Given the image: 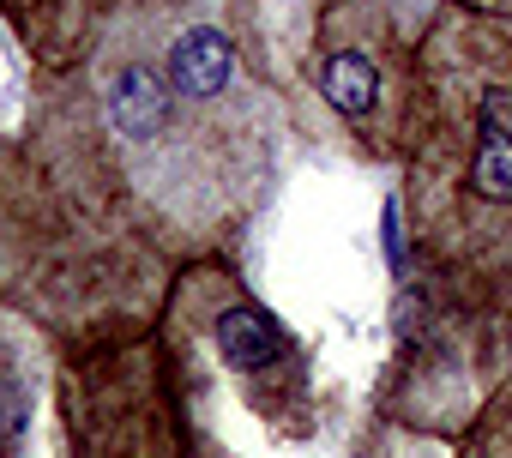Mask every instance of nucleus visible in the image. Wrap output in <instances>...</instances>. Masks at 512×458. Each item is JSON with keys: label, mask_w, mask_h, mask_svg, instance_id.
Wrapping results in <instances>:
<instances>
[{"label": "nucleus", "mask_w": 512, "mask_h": 458, "mask_svg": "<svg viewBox=\"0 0 512 458\" xmlns=\"http://www.w3.org/2000/svg\"><path fill=\"white\" fill-rule=\"evenodd\" d=\"M31 157L169 266L223 254L278 187L284 91L247 0H109L79 67L43 73Z\"/></svg>", "instance_id": "nucleus-1"}, {"label": "nucleus", "mask_w": 512, "mask_h": 458, "mask_svg": "<svg viewBox=\"0 0 512 458\" xmlns=\"http://www.w3.org/2000/svg\"><path fill=\"white\" fill-rule=\"evenodd\" d=\"M398 169L422 290L512 320V19L458 0L434 13Z\"/></svg>", "instance_id": "nucleus-2"}, {"label": "nucleus", "mask_w": 512, "mask_h": 458, "mask_svg": "<svg viewBox=\"0 0 512 458\" xmlns=\"http://www.w3.org/2000/svg\"><path fill=\"white\" fill-rule=\"evenodd\" d=\"M157 332H163L169 362H175L181 410L193 428V458H211L217 404H235L272 440H308L314 434L320 392H314L308 350L223 266V254L187 260L169 278Z\"/></svg>", "instance_id": "nucleus-3"}, {"label": "nucleus", "mask_w": 512, "mask_h": 458, "mask_svg": "<svg viewBox=\"0 0 512 458\" xmlns=\"http://www.w3.org/2000/svg\"><path fill=\"white\" fill-rule=\"evenodd\" d=\"M428 25L392 0H314L308 7L302 91L326 115V127L368 163L404 157L416 43Z\"/></svg>", "instance_id": "nucleus-4"}, {"label": "nucleus", "mask_w": 512, "mask_h": 458, "mask_svg": "<svg viewBox=\"0 0 512 458\" xmlns=\"http://www.w3.org/2000/svg\"><path fill=\"white\" fill-rule=\"evenodd\" d=\"M55 380L73 458H193V428L157 326L67 344Z\"/></svg>", "instance_id": "nucleus-5"}, {"label": "nucleus", "mask_w": 512, "mask_h": 458, "mask_svg": "<svg viewBox=\"0 0 512 458\" xmlns=\"http://www.w3.org/2000/svg\"><path fill=\"white\" fill-rule=\"evenodd\" d=\"M494 326L500 314L446 302L434 290L416 296V326L398 332V362L380 392V416L416 434L464 428L482 398L506 380L494 374Z\"/></svg>", "instance_id": "nucleus-6"}, {"label": "nucleus", "mask_w": 512, "mask_h": 458, "mask_svg": "<svg viewBox=\"0 0 512 458\" xmlns=\"http://www.w3.org/2000/svg\"><path fill=\"white\" fill-rule=\"evenodd\" d=\"M61 229H67V205L55 181L37 169L31 145L0 139V302L25 308L31 284L61 248Z\"/></svg>", "instance_id": "nucleus-7"}, {"label": "nucleus", "mask_w": 512, "mask_h": 458, "mask_svg": "<svg viewBox=\"0 0 512 458\" xmlns=\"http://www.w3.org/2000/svg\"><path fill=\"white\" fill-rule=\"evenodd\" d=\"M49 374H55L49 332L25 308L0 302V458H25L31 452Z\"/></svg>", "instance_id": "nucleus-8"}, {"label": "nucleus", "mask_w": 512, "mask_h": 458, "mask_svg": "<svg viewBox=\"0 0 512 458\" xmlns=\"http://www.w3.org/2000/svg\"><path fill=\"white\" fill-rule=\"evenodd\" d=\"M0 13L25 43V55L37 61V73H67L85 61L109 0H0Z\"/></svg>", "instance_id": "nucleus-9"}, {"label": "nucleus", "mask_w": 512, "mask_h": 458, "mask_svg": "<svg viewBox=\"0 0 512 458\" xmlns=\"http://www.w3.org/2000/svg\"><path fill=\"white\" fill-rule=\"evenodd\" d=\"M452 458H512V374L482 398V410L464 422Z\"/></svg>", "instance_id": "nucleus-10"}, {"label": "nucleus", "mask_w": 512, "mask_h": 458, "mask_svg": "<svg viewBox=\"0 0 512 458\" xmlns=\"http://www.w3.org/2000/svg\"><path fill=\"white\" fill-rule=\"evenodd\" d=\"M356 458H440L434 434H416V428H398V422H380L374 440H362Z\"/></svg>", "instance_id": "nucleus-11"}, {"label": "nucleus", "mask_w": 512, "mask_h": 458, "mask_svg": "<svg viewBox=\"0 0 512 458\" xmlns=\"http://www.w3.org/2000/svg\"><path fill=\"white\" fill-rule=\"evenodd\" d=\"M392 7H404V13H416V19L428 25V19H434V13L446 7V0H392Z\"/></svg>", "instance_id": "nucleus-12"}, {"label": "nucleus", "mask_w": 512, "mask_h": 458, "mask_svg": "<svg viewBox=\"0 0 512 458\" xmlns=\"http://www.w3.org/2000/svg\"><path fill=\"white\" fill-rule=\"evenodd\" d=\"M458 7H476V13H494V19H512V0H458Z\"/></svg>", "instance_id": "nucleus-13"}]
</instances>
